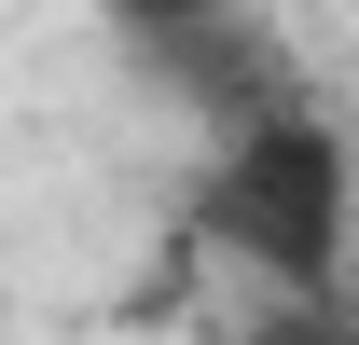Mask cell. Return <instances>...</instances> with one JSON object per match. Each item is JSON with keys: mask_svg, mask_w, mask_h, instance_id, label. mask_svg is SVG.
<instances>
[{"mask_svg": "<svg viewBox=\"0 0 359 345\" xmlns=\"http://www.w3.org/2000/svg\"><path fill=\"white\" fill-rule=\"evenodd\" d=\"M194 221H208V249L235 276H263L276 304H318L346 276V138L318 125V111H276V125L222 138Z\"/></svg>", "mask_w": 359, "mask_h": 345, "instance_id": "6da1fadb", "label": "cell"}, {"mask_svg": "<svg viewBox=\"0 0 359 345\" xmlns=\"http://www.w3.org/2000/svg\"><path fill=\"white\" fill-rule=\"evenodd\" d=\"M138 55H152V69H166V83L194 97V111H208L222 138H249V125H276V111H290V55H276L263 28H249V14L166 28V42H138Z\"/></svg>", "mask_w": 359, "mask_h": 345, "instance_id": "7a4b0ae2", "label": "cell"}, {"mask_svg": "<svg viewBox=\"0 0 359 345\" xmlns=\"http://www.w3.org/2000/svg\"><path fill=\"white\" fill-rule=\"evenodd\" d=\"M249 345H359V304H346V290H318V304H263V318H249Z\"/></svg>", "mask_w": 359, "mask_h": 345, "instance_id": "3957f363", "label": "cell"}, {"mask_svg": "<svg viewBox=\"0 0 359 345\" xmlns=\"http://www.w3.org/2000/svg\"><path fill=\"white\" fill-rule=\"evenodd\" d=\"M138 42H166V28H208V14H235V0H111Z\"/></svg>", "mask_w": 359, "mask_h": 345, "instance_id": "277c9868", "label": "cell"}]
</instances>
